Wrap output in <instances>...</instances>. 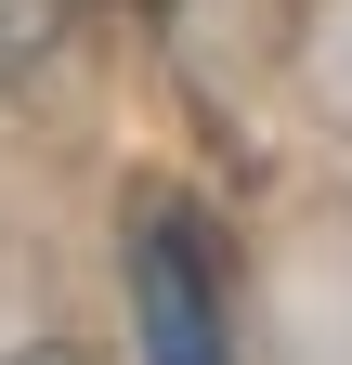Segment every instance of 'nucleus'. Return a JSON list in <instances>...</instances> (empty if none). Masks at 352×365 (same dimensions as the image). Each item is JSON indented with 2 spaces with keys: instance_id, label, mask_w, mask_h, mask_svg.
Returning a JSON list of instances; mask_svg holds the SVG:
<instances>
[{
  "instance_id": "f257e3e1",
  "label": "nucleus",
  "mask_w": 352,
  "mask_h": 365,
  "mask_svg": "<svg viewBox=\"0 0 352 365\" xmlns=\"http://www.w3.org/2000/svg\"><path fill=\"white\" fill-rule=\"evenodd\" d=\"M130 327L144 365H222V235L196 196H130Z\"/></svg>"
},
{
  "instance_id": "f03ea898",
  "label": "nucleus",
  "mask_w": 352,
  "mask_h": 365,
  "mask_svg": "<svg viewBox=\"0 0 352 365\" xmlns=\"http://www.w3.org/2000/svg\"><path fill=\"white\" fill-rule=\"evenodd\" d=\"M53 39H66V0H0V78H14V66H39Z\"/></svg>"
},
{
  "instance_id": "7ed1b4c3",
  "label": "nucleus",
  "mask_w": 352,
  "mask_h": 365,
  "mask_svg": "<svg viewBox=\"0 0 352 365\" xmlns=\"http://www.w3.org/2000/svg\"><path fill=\"white\" fill-rule=\"evenodd\" d=\"M14 365H78V352H66V339H39V352H14Z\"/></svg>"
}]
</instances>
